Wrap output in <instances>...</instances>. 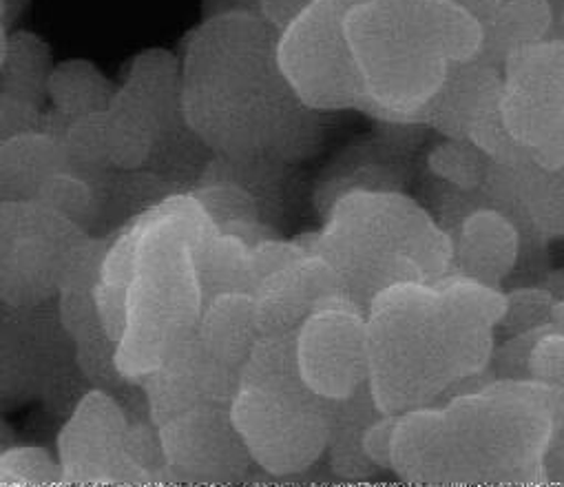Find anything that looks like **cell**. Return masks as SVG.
<instances>
[{
	"label": "cell",
	"mask_w": 564,
	"mask_h": 487,
	"mask_svg": "<svg viewBox=\"0 0 564 487\" xmlns=\"http://www.w3.org/2000/svg\"><path fill=\"white\" fill-rule=\"evenodd\" d=\"M276 34L257 14L204 19L180 54L182 116L210 155L291 166L322 151L328 113L306 107L276 63Z\"/></svg>",
	"instance_id": "1"
},
{
	"label": "cell",
	"mask_w": 564,
	"mask_h": 487,
	"mask_svg": "<svg viewBox=\"0 0 564 487\" xmlns=\"http://www.w3.org/2000/svg\"><path fill=\"white\" fill-rule=\"evenodd\" d=\"M368 388L386 414L443 403L487 372L494 324L434 282L394 284L368 304Z\"/></svg>",
	"instance_id": "2"
},
{
	"label": "cell",
	"mask_w": 564,
	"mask_h": 487,
	"mask_svg": "<svg viewBox=\"0 0 564 487\" xmlns=\"http://www.w3.org/2000/svg\"><path fill=\"white\" fill-rule=\"evenodd\" d=\"M144 237L124 295V326L116 364L140 386L166 355L197 333L204 291L195 253L219 230L199 202L166 195L142 210Z\"/></svg>",
	"instance_id": "3"
},
{
	"label": "cell",
	"mask_w": 564,
	"mask_h": 487,
	"mask_svg": "<svg viewBox=\"0 0 564 487\" xmlns=\"http://www.w3.org/2000/svg\"><path fill=\"white\" fill-rule=\"evenodd\" d=\"M333 264L361 309L381 291L432 284L452 271V237L416 199L388 188H350L330 202L326 224L304 235Z\"/></svg>",
	"instance_id": "4"
},
{
	"label": "cell",
	"mask_w": 564,
	"mask_h": 487,
	"mask_svg": "<svg viewBox=\"0 0 564 487\" xmlns=\"http://www.w3.org/2000/svg\"><path fill=\"white\" fill-rule=\"evenodd\" d=\"M452 483H546L544 461L564 419V390L487 379L443 403Z\"/></svg>",
	"instance_id": "5"
},
{
	"label": "cell",
	"mask_w": 564,
	"mask_h": 487,
	"mask_svg": "<svg viewBox=\"0 0 564 487\" xmlns=\"http://www.w3.org/2000/svg\"><path fill=\"white\" fill-rule=\"evenodd\" d=\"M228 408L254 467L268 476L295 478L324 458L328 401L302 379L295 335L259 337Z\"/></svg>",
	"instance_id": "6"
},
{
	"label": "cell",
	"mask_w": 564,
	"mask_h": 487,
	"mask_svg": "<svg viewBox=\"0 0 564 487\" xmlns=\"http://www.w3.org/2000/svg\"><path fill=\"white\" fill-rule=\"evenodd\" d=\"M346 34L372 120L423 127V111L445 80L447 63L432 50L408 10L368 0L346 14Z\"/></svg>",
	"instance_id": "7"
},
{
	"label": "cell",
	"mask_w": 564,
	"mask_h": 487,
	"mask_svg": "<svg viewBox=\"0 0 564 487\" xmlns=\"http://www.w3.org/2000/svg\"><path fill=\"white\" fill-rule=\"evenodd\" d=\"M344 0L313 3L276 34V63L300 100L319 113L364 111L366 91L346 34Z\"/></svg>",
	"instance_id": "8"
},
{
	"label": "cell",
	"mask_w": 564,
	"mask_h": 487,
	"mask_svg": "<svg viewBox=\"0 0 564 487\" xmlns=\"http://www.w3.org/2000/svg\"><path fill=\"white\" fill-rule=\"evenodd\" d=\"M500 74V111L511 140L538 166H564V39L513 50Z\"/></svg>",
	"instance_id": "9"
},
{
	"label": "cell",
	"mask_w": 564,
	"mask_h": 487,
	"mask_svg": "<svg viewBox=\"0 0 564 487\" xmlns=\"http://www.w3.org/2000/svg\"><path fill=\"white\" fill-rule=\"evenodd\" d=\"M85 235L39 199L0 204V304L56 300L69 256Z\"/></svg>",
	"instance_id": "10"
},
{
	"label": "cell",
	"mask_w": 564,
	"mask_h": 487,
	"mask_svg": "<svg viewBox=\"0 0 564 487\" xmlns=\"http://www.w3.org/2000/svg\"><path fill=\"white\" fill-rule=\"evenodd\" d=\"M295 359L306 386L344 401L368 386V317L348 295L322 304L295 333Z\"/></svg>",
	"instance_id": "11"
},
{
	"label": "cell",
	"mask_w": 564,
	"mask_h": 487,
	"mask_svg": "<svg viewBox=\"0 0 564 487\" xmlns=\"http://www.w3.org/2000/svg\"><path fill=\"white\" fill-rule=\"evenodd\" d=\"M129 412L118 394L89 388L56 441L63 485H149L127 454Z\"/></svg>",
	"instance_id": "12"
},
{
	"label": "cell",
	"mask_w": 564,
	"mask_h": 487,
	"mask_svg": "<svg viewBox=\"0 0 564 487\" xmlns=\"http://www.w3.org/2000/svg\"><path fill=\"white\" fill-rule=\"evenodd\" d=\"M74 361L56 300L39 306L0 304V412L41 399L47 379Z\"/></svg>",
	"instance_id": "13"
},
{
	"label": "cell",
	"mask_w": 564,
	"mask_h": 487,
	"mask_svg": "<svg viewBox=\"0 0 564 487\" xmlns=\"http://www.w3.org/2000/svg\"><path fill=\"white\" fill-rule=\"evenodd\" d=\"M164 483H241L254 463L228 405H199L158 425Z\"/></svg>",
	"instance_id": "14"
},
{
	"label": "cell",
	"mask_w": 564,
	"mask_h": 487,
	"mask_svg": "<svg viewBox=\"0 0 564 487\" xmlns=\"http://www.w3.org/2000/svg\"><path fill=\"white\" fill-rule=\"evenodd\" d=\"M478 199L507 213L522 239H564V166L542 169L524 153L489 164Z\"/></svg>",
	"instance_id": "15"
},
{
	"label": "cell",
	"mask_w": 564,
	"mask_h": 487,
	"mask_svg": "<svg viewBox=\"0 0 564 487\" xmlns=\"http://www.w3.org/2000/svg\"><path fill=\"white\" fill-rule=\"evenodd\" d=\"M237 386L239 372L210 357L195 333L166 355L140 390L149 419L162 425L199 405H230Z\"/></svg>",
	"instance_id": "16"
},
{
	"label": "cell",
	"mask_w": 564,
	"mask_h": 487,
	"mask_svg": "<svg viewBox=\"0 0 564 487\" xmlns=\"http://www.w3.org/2000/svg\"><path fill=\"white\" fill-rule=\"evenodd\" d=\"M348 295L344 280L319 253H306L265 275L252 289L261 337L295 335L322 304Z\"/></svg>",
	"instance_id": "17"
},
{
	"label": "cell",
	"mask_w": 564,
	"mask_h": 487,
	"mask_svg": "<svg viewBox=\"0 0 564 487\" xmlns=\"http://www.w3.org/2000/svg\"><path fill=\"white\" fill-rule=\"evenodd\" d=\"M452 237V271L502 289L522 256V232L500 208L487 202H471L456 224Z\"/></svg>",
	"instance_id": "18"
},
{
	"label": "cell",
	"mask_w": 564,
	"mask_h": 487,
	"mask_svg": "<svg viewBox=\"0 0 564 487\" xmlns=\"http://www.w3.org/2000/svg\"><path fill=\"white\" fill-rule=\"evenodd\" d=\"M390 472L405 483L452 485V452L441 403L397 414Z\"/></svg>",
	"instance_id": "19"
},
{
	"label": "cell",
	"mask_w": 564,
	"mask_h": 487,
	"mask_svg": "<svg viewBox=\"0 0 564 487\" xmlns=\"http://www.w3.org/2000/svg\"><path fill=\"white\" fill-rule=\"evenodd\" d=\"M58 320L74 344V361L94 388L118 394L131 383L120 375L116 364L118 342L100 322L94 289L67 286L56 295Z\"/></svg>",
	"instance_id": "20"
},
{
	"label": "cell",
	"mask_w": 564,
	"mask_h": 487,
	"mask_svg": "<svg viewBox=\"0 0 564 487\" xmlns=\"http://www.w3.org/2000/svg\"><path fill=\"white\" fill-rule=\"evenodd\" d=\"M500 89V69L480 58L449 65L443 85L423 111V127L434 129L443 138L467 140L474 120Z\"/></svg>",
	"instance_id": "21"
},
{
	"label": "cell",
	"mask_w": 564,
	"mask_h": 487,
	"mask_svg": "<svg viewBox=\"0 0 564 487\" xmlns=\"http://www.w3.org/2000/svg\"><path fill=\"white\" fill-rule=\"evenodd\" d=\"M259 337L252 293L228 291L204 302L197 339L219 364L241 372Z\"/></svg>",
	"instance_id": "22"
},
{
	"label": "cell",
	"mask_w": 564,
	"mask_h": 487,
	"mask_svg": "<svg viewBox=\"0 0 564 487\" xmlns=\"http://www.w3.org/2000/svg\"><path fill=\"white\" fill-rule=\"evenodd\" d=\"M63 140L43 129L21 131L0 142V204L36 199L50 175L67 169Z\"/></svg>",
	"instance_id": "23"
},
{
	"label": "cell",
	"mask_w": 564,
	"mask_h": 487,
	"mask_svg": "<svg viewBox=\"0 0 564 487\" xmlns=\"http://www.w3.org/2000/svg\"><path fill=\"white\" fill-rule=\"evenodd\" d=\"M328 414L330 432L324 458L335 478L361 483L381 476L383 472L368 461L361 445L366 428L383 414L375 403L370 388L366 386L344 401H328Z\"/></svg>",
	"instance_id": "24"
},
{
	"label": "cell",
	"mask_w": 564,
	"mask_h": 487,
	"mask_svg": "<svg viewBox=\"0 0 564 487\" xmlns=\"http://www.w3.org/2000/svg\"><path fill=\"white\" fill-rule=\"evenodd\" d=\"M557 0H502L485 28L480 61L502 67L505 58L524 45L555 36Z\"/></svg>",
	"instance_id": "25"
},
{
	"label": "cell",
	"mask_w": 564,
	"mask_h": 487,
	"mask_svg": "<svg viewBox=\"0 0 564 487\" xmlns=\"http://www.w3.org/2000/svg\"><path fill=\"white\" fill-rule=\"evenodd\" d=\"M405 10L423 39L447 65L469 63L480 56L485 28L456 0H423V3Z\"/></svg>",
	"instance_id": "26"
},
{
	"label": "cell",
	"mask_w": 564,
	"mask_h": 487,
	"mask_svg": "<svg viewBox=\"0 0 564 487\" xmlns=\"http://www.w3.org/2000/svg\"><path fill=\"white\" fill-rule=\"evenodd\" d=\"M105 122L111 169L138 171L151 162L160 142V127L155 118L120 87L105 111Z\"/></svg>",
	"instance_id": "27"
},
{
	"label": "cell",
	"mask_w": 564,
	"mask_h": 487,
	"mask_svg": "<svg viewBox=\"0 0 564 487\" xmlns=\"http://www.w3.org/2000/svg\"><path fill=\"white\" fill-rule=\"evenodd\" d=\"M118 87L89 61L54 65L47 83L50 111L72 122L87 113L107 111Z\"/></svg>",
	"instance_id": "28"
},
{
	"label": "cell",
	"mask_w": 564,
	"mask_h": 487,
	"mask_svg": "<svg viewBox=\"0 0 564 487\" xmlns=\"http://www.w3.org/2000/svg\"><path fill=\"white\" fill-rule=\"evenodd\" d=\"M52 69V52L41 36L10 32L6 61L0 65V94L43 109Z\"/></svg>",
	"instance_id": "29"
},
{
	"label": "cell",
	"mask_w": 564,
	"mask_h": 487,
	"mask_svg": "<svg viewBox=\"0 0 564 487\" xmlns=\"http://www.w3.org/2000/svg\"><path fill=\"white\" fill-rule=\"evenodd\" d=\"M250 247L226 230H217L195 253V264L204 291V302L228 291L252 293Z\"/></svg>",
	"instance_id": "30"
},
{
	"label": "cell",
	"mask_w": 564,
	"mask_h": 487,
	"mask_svg": "<svg viewBox=\"0 0 564 487\" xmlns=\"http://www.w3.org/2000/svg\"><path fill=\"white\" fill-rule=\"evenodd\" d=\"M100 177H89L69 166L61 169L45 180L36 199L89 232L102 215V197L98 186Z\"/></svg>",
	"instance_id": "31"
},
{
	"label": "cell",
	"mask_w": 564,
	"mask_h": 487,
	"mask_svg": "<svg viewBox=\"0 0 564 487\" xmlns=\"http://www.w3.org/2000/svg\"><path fill=\"white\" fill-rule=\"evenodd\" d=\"M491 160L467 140L443 138L427 153V169L458 193H478L487 180Z\"/></svg>",
	"instance_id": "32"
},
{
	"label": "cell",
	"mask_w": 564,
	"mask_h": 487,
	"mask_svg": "<svg viewBox=\"0 0 564 487\" xmlns=\"http://www.w3.org/2000/svg\"><path fill=\"white\" fill-rule=\"evenodd\" d=\"M69 169L89 177H100L111 169L107 155V122L105 111L87 113L72 120L63 136Z\"/></svg>",
	"instance_id": "33"
},
{
	"label": "cell",
	"mask_w": 564,
	"mask_h": 487,
	"mask_svg": "<svg viewBox=\"0 0 564 487\" xmlns=\"http://www.w3.org/2000/svg\"><path fill=\"white\" fill-rule=\"evenodd\" d=\"M555 297L538 286L505 291V311L494 328L496 342L551 326Z\"/></svg>",
	"instance_id": "34"
},
{
	"label": "cell",
	"mask_w": 564,
	"mask_h": 487,
	"mask_svg": "<svg viewBox=\"0 0 564 487\" xmlns=\"http://www.w3.org/2000/svg\"><path fill=\"white\" fill-rule=\"evenodd\" d=\"M0 485H63L61 461L39 445H6L0 450Z\"/></svg>",
	"instance_id": "35"
},
{
	"label": "cell",
	"mask_w": 564,
	"mask_h": 487,
	"mask_svg": "<svg viewBox=\"0 0 564 487\" xmlns=\"http://www.w3.org/2000/svg\"><path fill=\"white\" fill-rule=\"evenodd\" d=\"M529 379L564 390V331L544 328L529 355Z\"/></svg>",
	"instance_id": "36"
},
{
	"label": "cell",
	"mask_w": 564,
	"mask_h": 487,
	"mask_svg": "<svg viewBox=\"0 0 564 487\" xmlns=\"http://www.w3.org/2000/svg\"><path fill=\"white\" fill-rule=\"evenodd\" d=\"M542 331L544 328L498 339L494 344L489 368H487L491 379H529V355Z\"/></svg>",
	"instance_id": "37"
},
{
	"label": "cell",
	"mask_w": 564,
	"mask_h": 487,
	"mask_svg": "<svg viewBox=\"0 0 564 487\" xmlns=\"http://www.w3.org/2000/svg\"><path fill=\"white\" fill-rule=\"evenodd\" d=\"M397 425V414H379L364 432V454L372 461L381 472H390V450H392V434Z\"/></svg>",
	"instance_id": "38"
},
{
	"label": "cell",
	"mask_w": 564,
	"mask_h": 487,
	"mask_svg": "<svg viewBox=\"0 0 564 487\" xmlns=\"http://www.w3.org/2000/svg\"><path fill=\"white\" fill-rule=\"evenodd\" d=\"M313 0H259V17L274 30H286Z\"/></svg>",
	"instance_id": "39"
},
{
	"label": "cell",
	"mask_w": 564,
	"mask_h": 487,
	"mask_svg": "<svg viewBox=\"0 0 564 487\" xmlns=\"http://www.w3.org/2000/svg\"><path fill=\"white\" fill-rule=\"evenodd\" d=\"M544 474L546 483H564V419L555 430V436L551 441L546 461H544Z\"/></svg>",
	"instance_id": "40"
},
{
	"label": "cell",
	"mask_w": 564,
	"mask_h": 487,
	"mask_svg": "<svg viewBox=\"0 0 564 487\" xmlns=\"http://www.w3.org/2000/svg\"><path fill=\"white\" fill-rule=\"evenodd\" d=\"M235 12L259 17V0H202V17L204 19L235 14Z\"/></svg>",
	"instance_id": "41"
},
{
	"label": "cell",
	"mask_w": 564,
	"mask_h": 487,
	"mask_svg": "<svg viewBox=\"0 0 564 487\" xmlns=\"http://www.w3.org/2000/svg\"><path fill=\"white\" fill-rule=\"evenodd\" d=\"M463 8H467L482 25L491 19L496 8L502 3V0H456Z\"/></svg>",
	"instance_id": "42"
},
{
	"label": "cell",
	"mask_w": 564,
	"mask_h": 487,
	"mask_svg": "<svg viewBox=\"0 0 564 487\" xmlns=\"http://www.w3.org/2000/svg\"><path fill=\"white\" fill-rule=\"evenodd\" d=\"M28 6L30 0H0V23L10 30Z\"/></svg>",
	"instance_id": "43"
},
{
	"label": "cell",
	"mask_w": 564,
	"mask_h": 487,
	"mask_svg": "<svg viewBox=\"0 0 564 487\" xmlns=\"http://www.w3.org/2000/svg\"><path fill=\"white\" fill-rule=\"evenodd\" d=\"M540 286L546 289V291L555 297V302H557L560 297H564V269L551 271V273L540 282Z\"/></svg>",
	"instance_id": "44"
},
{
	"label": "cell",
	"mask_w": 564,
	"mask_h": 487,
	"mask_svg": "<svg viewBox=\"0 0 564 487\" xmlns=\"http://www.w3.org/2000/svg\"><path fill=\"white\" fill-rule=\"evenodd\" d=\"M551 326H553V328H562V331H564V297H560V300L553 304Z\"/></svg>",
	"instance_id": "45"
},
{
	"label": "cell",
	"mask_w": 564,
	"mask_h": 487,
	"mask_svg": "<svg viewBox=\"0 0 564 487\" xmlns=\"http://www.w3.org/2000/svg\"><path fill=\"white\" fill-rule=\"evenodd\" d=\"M8 39H10V30L0 23V65L6 61V52H8Z\"/></svg>",
	"instance_id": "46"
},
{
	"label": "cell",
	"mask_w": 564,
	"mask_h": 487,
	"mask_svg": "<svg viewBox=\"0 0 564 487\" xmlns=\"http://www.w3.org/2000/svg\"><path fill=\"white\" fill-rule=\"evenodd\" d=\"M381 3H388V6H394V8H414L419 3H423V0H381Z\"/></svg>",
	"instance_id": "47"
},
{
	"label": "cell",
	"mask_w": 564,
	"mask_h": 487,
	"mask_svg": "<svg viewBox=\"0 0 564 487\" xmlns=\"http://www.w3.org/2000/svg\"><path fill=\"white\" fill-rule=\"evenodd\" d=\"M12 443V434H10V428L0 421V450H3L6 445Z\"/></svg>",
	"instance_id": "48"
},
{
	"label": "cell",
	"mask_w": 564,
	"mask_h": 487,
	"mask_svg": "<svg viewBox=\"0 0 564 487\" xmlns=\"http://www.w3.org/2000/svg\"><path fill=\"white\" fill-rule=\"evenodd\" d=\"M344 3L352 8V6H359V3H368V0H344Z\"/></svg>",
	"instance_id": "49"
}]
</instances>
